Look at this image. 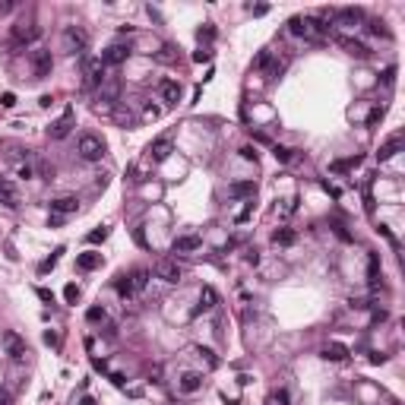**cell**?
Segmentation results:
<instances>
[{
	"label": "cell",
	"mask_w": 405,
	"mask_h": 405,
	"mask_svg": "<svg viewBox=\"0 0 405 405\" xmlns=\"http://www.w3.org/2000/svg\"><path fill=\"white\" fill-rule=\"evenodd\" d=\"M288 32H291V35H297V38H307V41H317V38H323V35H329V38L336 35L329 22L314 19V16H291Z\"/></svg>",
	"instance_id": "cell-1"
},
{
	"label": "cell",
	"mask_w": 405,
	"mask_h": 405,
	"mask_svg": "<svg viewBox=\"0 0 405 405\" xmlns=\"http://www.w3.org/2000/svg\"><path fill=\"white\" fill-rule=\"evenodd\" d=\"M105 139L102 136H95V133H82L79 142H76V152H79V159H86V162H98L105 156Z\"/></svg>",
	"instance_id": "cell-2"
},
{
	"label": "cell",
	"mask_w": 405,
	"mask_h": 405,
	"mask_svg": "<svg viewBox=\"0 0 405 405\" xmlns=\"http://www.w3.org/2000/svg\"><path fill=\"white\" fill-rule=\"evenodd\" d=\"M61 41H64V51L67 54H86L89 51V35H86V29H82V26H67Z\"/></svg>",
	"instance_id": "cell-3"
},
{
	"label": "cell",
	"mask_w": 405,
	"mask_h": 405,
	"mask_svg": "<svg viewBox=\"0 0 405 405\" xmlns=\"http://www.w3.org/2000/svg\"><path fill=\"white\" fill-rule=\"evenodd\" d=\"M0 345H4V351H7L13 361H22V358L29 355V345H26V339H22L16 329H7L4 336H0Z\"/></svg>",
	"instance_id": "cell-4"
},
{
	"label": "cell",
	"mask_w": 405,
	"mask_h": 405,
	"mask_svg": "<svg viewBox=\"0 0 405 405\" xmlns=\"http://www.w3.org/2000/svg\"><path fill=\"white\" fill-rule=\"evenodd\" d=\"M82 76H86V86L89 89H98L105 79H108V67L102 64V57H89L86 67H82Z\"/></svg>",
	"instance_id": "cell-5"
},
{
	"label": "cell",
	"mask_w": 405,
	"mask_h": 405,
	"mask_svg": "<svg viewBox=\"0 0 405 405\" xmlns=\"http://www.w3.org/2000/svg\"><path fill=\"white\" fill-rule=\"evenodd\" d=\"M156 276L162 279V282H168V285H177L184 279V269L177 266V260H168V257H162L159 263H156Z\"/></svg>",
	"instance_id": "cell-6"
},
{
	"label": "cell",
	"mask_w": 405,
	"mask_h": 405,
	"mask_svg": "<svg viewBox=\"0 0 405 405\" xmlns=\"http://www.w3.org/2000/svg\"><path fill=\"white\" fill-rule=\"evenodd\" d=\"M326 19L332 22V26H358V22L364 19V10H358V7L332 10V13H326Z\"/></svg>",
	"instance_id": "cell-7"
},
{
	"label": "cell",
	"mask_w": 405,
	"mask_h": 405,
	"mask_svg": "<svg viewBox=\"0 0 405 405\" xmlns=\"http://www.w3.org/2000/svg\"><path fill=\"white\" fill-rule=\"evenodd\" d=\"M73 121H76V111L73 108H67L61 117H57V121L51 124V127H47V136H51V139H64L67 133H70V130H73Z\"/></svg>",
	"instance_id": "cell-8"
},
{
	"label": "cell",
	"mask_w": 405,
	"mask_h": 405,
	"mask_svg": "<svg viewBox=\"0 0 405 405\" xmlns=\"http://www.w3.org/2000/svg\"><path fill=\"white\" fill-rule=\"evenodd\" d=\"M51 67H54L51 51H44V47H35V51H32V70H35V76H38V79L51 76Z\"/></svg>",
	"instance_id": "cell-9"
},
{
	"label": "cell",
	"mask_w": 405,
	"mask_h": 405,
	"mask_svg": "<svg viewBox=\"0 0 405 405\" xmlns=\"http://www.w3.org/2000/svg\"><path fill=\"white\" fill-rule=\"evenodd\" d=\"M332 38H336V44H342L351 57H358V61H367V57H371L367 44H364V41H358V38H348V35H332Z\"/></svg>",
	"instance_id": "cell-10"
},
{
	"label": "cell",
	"mask_w": 405,
	"mask_h": 405,
	"mask_svg": "<svg viewBox=\"0 0 405 405\" xmlns=\"http://www.w3.org/2000/svg\"><path fill=\"white\" fill-rule=\"evenodd\" d=\"M130 57V44H111L108 51H102V64L105 67H121Z\"/></svg>",
	"instance_id": "cell-11"
},
{
	"label": "cell",
	"mask_w": 405,
	"mask_h": 405,
	"mask_svg": "<svg viewBox=\"0 0 405 405\" xmlns=\"http://www.w3.org/2000/svg\"><path fill=\"white\" fill-rule=\"evenodd\" d=\"M38 35H41V29L32 26V22H19V26H13V41L16 44H32V41H38Z\"/></svg>",
	"instance_id": "cell-12"
},
{
	"label": "cell",
	"mask_w": 405,
	"mask_h": 405,
	"mask_svg": "<svg viewBox=\"0 0 405 405\" xmlns=\"http://www.w3.org/2000/svg\"><path fill=\"white\" fill-rule=\"evenodd\" d=\"M79 209V199L76 196H57V199H51V216H73V212Z\"/></svg>",
	"instance_id": "cell-13"
},
{
	"label": "cell",
	"mask_w": 405,
	"mask_h": 405,
	"mask_svg": "<svg viewBox=\"0 0 405 405\" xmlns=\"http://www.w3.org/2000/svg\"><path fill=\"white\" fill-rule=\"evenodd\" d=\"M159 95H162L165 105H177L181 102V82L177 79H162L159 82Z\"/></svg>",
	"instance_id": "cell-14"
},
{
	"label": "cell",
	"mask_w": 405,
	"mask_h": 405,
	"mask_svg": "<svg viewBox=\"0 0 405 405\" xmlns=\"http://www.w3.org/2000/svg\"><path fill=\"white\" fill-rule=\"evenodd\" d=\"M117 95H121V79H117V76H108V79L98 86V98H102L105 105H114Z\"/></svg>",
	"instance_id": "cell-15"
},
{
	"label": "cell",
	"mask_w": 405,
	"mask_h": 405,
	"mask_svg": "<svg viewBox=\"0 0 405 405\" xmlns=\"http://www.w3.org/2000/svg\"><path fill=\"white\" fill-rule=\"evenodd\" d=\"M171 149H174L171 136H159V139L149 146V159H152V162H165V159L171 156Z\"/></svg>",
	"instance_id": "cell-16"
},
{
	"label": "cell",
	"mask_w": 405,
	"mask_h": 405,
	"mask_svg": "<svg viewBox=\"0 0 405 405\" xmlns=\"http://www.w3.org/2000/svg\"><path fill=\"white\" fill-rule=\"evenodd\" d=\"M199 247H202V237H196V234H181V237H174V244H171L174 254H193Z\"/></svg>",
	"instance_id": "cell-17"
},
{
	"label": "cell",
	"mask_w": 405,
	"mask_h": 405,
	"mask_svg": "<svg viewBox=\"0 0 405 405\" xmlns=\"http://www.w3.org/2000/svg\"><path fill=\"white\" fill-rule=\"evenodd\" d=\"M0 202H4L7 209L19 206V190L13 187V181H7V177H0Z\"/></svg>",
	"instance_id": "cell-18"
},
{
	"label": "cell",
	"mask_w": 405,
	"mask_h": 405,
	"mask_svg": "<svg viewBox=\"0 0 405 405\" xmlns=\"http://www.w3.org/2000/svg\"><path fill=\"white\" fill-rule=\"evenodd\" d=\"M177 389L181 392H196V389H202V374H196V371H184L181 374V380H177Z\"/></svg>",
	"instance_id": "cell-19"
},
{
	"label": "cell",
	"mask_w": 405,
	"mask_h": 405,
	"mask_svg": "<svg viewBox=\"0 0 405 405\" xmlns=\"http://www.w3.org/2000/svg\"><path fill=\"white\" fill-rule=\"evenodd\" d=\"M216 304H219V294H216V288H209V285H206V288L199 291V304H196L193 314H209Z\"/></svg>",
	"instance_id": "cell-20"
},
{
	"label": "cell",
	"mask_w": 405,
	"mask_h": 405,
	"mask_svg": "<svg viewBox=\"0 0 405 405\" xmlns=\"http://www.w3.org/2000/svg\"><path fill=\"white\" fill-rule=\"evenodd\" d=\"M76 266H79V269H86V272L98 269V266H102V254H95V250H86V254H79V257H76Z\"/></svg>",
	"instance_id": "cell-21"
},
{
	"label": "cell",
	"mask_w": 405,
	"mask_h": 405,
	"mask_svg": "<svg viewBox=\"0 0 405 405\" xmlns=\"http://www.w3.org/2000/svg\"><path fill=\"white\" fill-rule=\"evenodd\" d=\"M399 146H402V133H396L389 142H383V146H380V152H377V159H380V162H389V159L399 152Z\"/></svg>",
	"instance_id": "cell-22"
},
{
	"label": "cell",
	"mask_w": 405,
	"mask_h": 405,
	"mask_svg": "<svg viewBox=\"0 0 405 405\" xmlns=\"http://www.w3.org/2000/svg\"><path fill=\"white\" fill-rule=\"evenodd\" d=\"M323 358L326 361H345V358H348V348H345L342 342H329L323 348Z\"/></svg>",
	"instance_id": "cell-23"
},
{
	"label": "cell",
	"mask_w": 405,
	"mask_h": 405,
	"mask_svg": "<svg viewBox=\"0 0 405 405\" xmlns=\"http://www.w3.org/2000/svg\"><path fill=\"white\" fill-rule=\"evenodd\" d=\"M228 193H231V196H250V199H254L257 184H254V181H237V184L228 187Z\"/></svg>",
	"instance_id": "cell-24"
},
{
	"label": "cell",
	"mask_w": 405,
	"mask_h": 405,
	"mask_svg": "<svg viewBox=\"0 0 405 405\" xmlns=\"http://www.w3.org/2000/svg\"><path fill=\"white\" fill-rule=\"evenodd\" d=\"M294 241H297V234L291 228H276L272 231V244H279V247H291Z\"/></svg>",
	"instance_id": "cell-25"
},
{
	"label": "cell",
	"mask_w": 405,
	"mask_h": 405,
	"mask_svg": "<svg viewBox=\"0 0 405 405\" xmlns=\"http://www.w3.org/2000/svg\"><path fill=\"white\" fill-rule=\"evenodd\" d=\"M130 285H133V294H139L149 285V272L146 269H133V272H130Z\"/></svg>",
	"instance_id": "cell-26"
},
{
	"label": "cell",
	"mask_w": 405,
	"mask_h": 405,
	"mask_svg": "<svg viewBox=\"0 0 405 405\" xmlns=\"http://www.w3.org/2000/svg\"><path fill=\"white\" fill-rule=\"evenodd\" d=\"M367 32H371V35H380V38H389V29H386L383 19H371V22H367Z\"/></svg>",
	"instance_id": "cell-27"
},
{
	"label": "cell",
	"mask_w": 405,
	"mask_h": 405,
	"mask_svg": "<svg viewBox=\"0 0 405 405\" xmlns=\"http://www.w3.org/2000/svg\"><path fill=\"white\" fill-rule=\"evenodd\" d=\"M117 294L121 297H133V285H130V276H117Z\"/></svg>",
	"instance_id": "cell-28"
},
{
	"label": "cell",
	"mask_w": 405,
	"mask_h": 405,
	"mask_svg": "<svg viewBox=\"0 0 405 405\" xmlns=\"http://www.w3.org/2000/svg\"><path fill=\"white\" fill-rule=\"evenodd\" d=\"M61 254H64V247H61V250H54V254H51V257H47L44 263L38 266V272H41V276H44V272H51V269L57 266V260H61Z\"/></svg>",
	"instance_id": "cell-29"
},
{
	"label": "cell",
	"mask_w": 405,
	"mask_h": 405,
	"mask_svg": "<svg viewBox=\"0 0 405 405\" xmlns=\"http://www.w3.org/2000/svg\"><path fill=\"white\" fill-rule=\"evenodd\" d=\"M174 57H177V54H174V47H171V44H162V51L156 54V61H159V64H171Z\"/></svg>",
	"instance_id": "cell-30"
},
{
	"label": "cell",
	"mask_w": 405,
	"mask_h": 405,
	"mask_svg": "<svg viewBox=\"0 0 405 405\" xmlns=\"http://www.w3.org/2000/svg\"><path fill=\"white\" fill-rule=\"evenodd\" d=\"M196 355H199V358L206 361L209 367H219V358H216V351H212V348H202V345H199V348H196Z\"/></svg>",
	"instance_id": "cell-31"
},
{
	"label": "cell",
	"mask_w": 405,
	"mask_h": 405,
	"mask_svg": "<svg viewBox=\"0 0 405 405\" xmlns=\"http://www.w3.org/2000/svg\"><path fill=\"white\" fill-rule=\"evenodd\" d=\"M105 317H108V314H105V307H89V311H86V320H89V323H102Z\"/></svg>",
	"instance_id": "cell-32"
},
{
	"label": "cell",
	"mask_w": 405,
	"mask_h": 405,
	"mask_svg": "<svg viewBox=\"0 0 405 405\" xmlns=\"http://www.w3.org/2000/svg\"><path fill=\"white\" fill-rule=\"evenodd\" d=\"M64 301H67V304H76V301H79V288H76L73 282H70L67 288H64Z\"/></svg>",
	"instance_id": "cell-33"
},
{
	"label": "cell",
	"mask_w": 405,
	"mask_h": 405,
	"mask_svg": "<svg viewBox=\"0 0 405 405\" xmlns=\"http://www.w3.org/2000/svg\"><path fill=\"white\" fill-rule=\"evenodd\" d=\"M105 237H108V228H95V231L86 234V241H89V244H102Z\"/></svg>",
	"instance_id": "cell-34"
},
{
	"label": "cell",
	"mask_w": 405,
	"mask_h": 405,
	"mask_svg": "<svg viewBox=\"0 0 405 405\" xmlns=\"http://www.w3.org/2000/svg\"><path fill=\"white\" fill-rule=\"evenodd\" d=\"M377 272H380V254H371V260H367V276L377 279Z\"/></svg>",
	"instance_id": "cell-35"
},
{
	"label": "cell",
	"mask_w": 405,
	"mask_h": 405,
	"mask_svg": "<svg viewBox=\"0 0 405 405\" xmlns=\"http://www.w3.org/2000/svg\"><path fill=\"white\" fill-rule=\"evenodd\" d=\"M272 156H276V159L285 165V162H291V149H285V146H276V149H272Z\"/></svg>",
	"instance_id": "cell-36"
},
{
	"label": "cell",
	"mask_w": 405,
	"mask_h": 405,
	"mask_svg": "<svg viewBox=\"0 0 405 405\" xmlns=\"http://www.w3.org/2000/svg\"><path fill=\"white\" fill-rule=\"evenodd\" d=\"M241 159H247V162H254V165H257V159H260V156H257V149H254V146H244V149H241Z\"/></svg>",
	"instance_id": "cell-37"
},
{
	"label": "cell",
	"mask_w": 405,
	"mask_h": 405,
	"mask_svg": "<svg viewBox=\"0 0 405 405\" xmlns=\"http://www.w3.org/2000/svg\"><path fill=\"white\" fill-rule=\"evenodd\" d=\"M0 105H4V108H13V105H16V95H13V92H4V95H0Z\"/></svg>",
	"instance_id": "cell-38"
},
{
	"label": "cell",
	"mask_w": 405,
	"mask_h": 405,
	"mask_svg": "<svg viewBox=\"0 0 405 405\" xmlns=\"http://www.w3.org/2000/svg\"><path fill=\"white\" fill-rule=\"evenodd\" d=\"M193 61H196V64H202V61H212V51H206V47H199V51L193 54Z\"/></svg>",
	"instance_id": "cell-39"
},
{
	"label": "cell",
	"mask_w": 405,
	"mask_h": 405,
	"mask_svg": "<svg viewBox=\"0 0 405 405\" xmlns=\"http://www.w3.org/2000/svg\"><path fill=\"white\" fill-rule=\"evenodd\" d=\"M202 38H206V41H209V38H216V29H212L209 22H206V29H199V41H202Z\"/></svg>",
	"instance_id": "cell-40"
},
{
	"label": "cell",
	"mask_w": 405,
	"mask_h": 405,
	"mask_svg": "<svg viewBox=\"0 0 405 405\" xmlns=\"http://www.w3.org/2000/svg\"><path fill=\"white\" fill-rule=\"evenodd\" d=\"M377 121H383V108H374V111H371V117H367V124H371V127H374Z\"/></svg>",
	"instance_id": "cell-41"
},
{
	"label": "cell",
	"mask_w": 405,
	"mask_h": 405,
	"mask_svg": "<svg viewBox=\"0 0 405 405\" xmlns=\"http://www.w3.org/2000/svg\"><path fill=\"white\" fill-rule=\"evenodd\" d=\"M156 117H162V108H156V105H149V108H146V121H156Z\"/></svg>",
	"instance_id": "cell-42"
},
{
	"label": "cell",
	"mask_w": 405,
	"mask_h": 405,
	"mask_svg": "<svg viewBox=\"0 0 405 405\" xmlns=\"http://www.w3.org/2000/svg\"><path fill=\"white\" fill-rule=\"evenodd\" d=\"M383 82H386V86H392V82H396V67H389L386 73H383Z\"/></svg>",
	"instance_id": "cell-43"
},
{
	"label": "cell",
	"mask_w": 405,
	"mask_h": 405,
	"mask_svg": "<svg viewBox=\"0 0 405 405\" xmlns=\"http://www.w3.org/2000/svg\"><path fill=\"white\" fill-rule=\"evenodd\" d=\"M38 297H41V301H47V304H54V294L47 291V288H38Z\"/></svg>",
	"instance_id": "cell-44"
},
{
	"label": "cell",
	"mask_w": 405,
	"mask_h": 405,
	"mask_svg": "<svg viewBox=\"0 0 405 405\" xmlns=\"http://www.w3.org/2000/svg\"><path fill=\"white\" fill-rule=\"evenodd\" d=\"M44 342H47V345H57L61 339H57V332H44Z\"/></svg>",
	"instance_id": "cell-45"
},
{
	"label": "cell",
	"mask_w": 405,
	"mask_h": 405,
	"mask_svg": "<svg viewBox=\"0 0 405 405\" xmlns=\"http://www.w3.org/2000/svg\"><path fill=\"white\" fill-rule=\"evenodd\" d=\"M383 361H386V355H380V351L371 355V364H383Z\"/></svg>",
	"instance_id": "cell-46"
},
{
	"label": "cell",
	"mask_w": 405,
	"mask_h": 405,
	"mask_svg": "<svg viewBox=\"0 0 405 405\" xmlns=\"http://www.w3.org/2000/svg\"><path fill=\"white\" fill-rule=\"evenodd\" d=\"M32 174H35V171L29 168V165H22V168H19V177H26V181H29V177H32Z\"/></svg>",
	"instance_id": "cell-47"
},
{
	"label": "cell",
	"mask_w": 405,
	"mask_h": 405,
	"mask_svg": "<svg viewBox=\"0 0 405 405\" xmlns=\"http://www.w3.org/2000/svg\"><path fill=\"white\" fill-rule=\"evenodd\" d=\"M0 405H13V396H10V392H0Z\"/></svg>",
	"instance_id": "cell-48"
},
{
	"label": "cell",
	"mask_w": 405,
	"mask_h": 405,
	"mask_svg": "<svg viewBox=\"0 0 405 405\" xmlns=\"http://www.w3.org/2000/svg\"><path fill=\"white\" fill-rule=\"evenodd\" d=\"M386 320V311H374V323H383Z\"/></svg>",
	"instance_id": "cell-49"
},
{
	"label": "cell",
	"mask_w": 405,
	"mask_h": 405,
	"mask_svg": "<svg viewBox=\"0 0 405 405\" xmlns=\"http://www.w3.org/2000/svg\"><path fill=\"white\" fill-rule=\"evenodd\" d=\"M10 10H13V4H10V0H4V4H0V13H10Z\"/></svg>",
	"instance_id": "cell-50"
},
{
	"label": "cell",
	"mask_w": 405,
	"mask_h": 405,
	"mask_svg": "<svg viewBox=\"0 0 405 405\" xmlns=\"http://www.w3.org/2000/svg\"><path fill=\"white\" fill-rule=\"evenodd\" d=\"M82 405H95V402H92V399H82Z\"/></svg>",
	"instance_id": "cell-51"
}]
</instances>
